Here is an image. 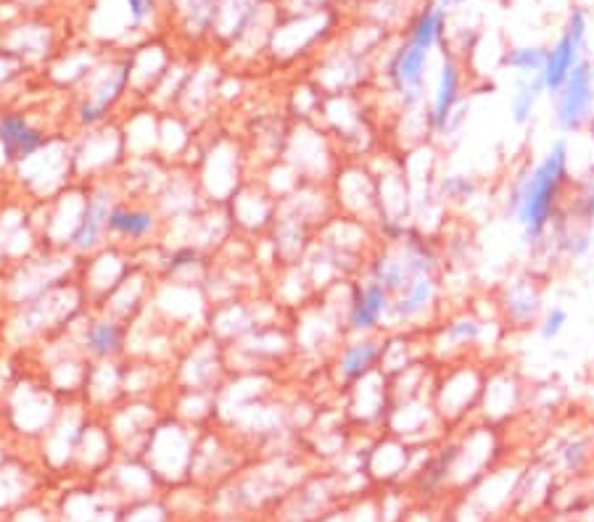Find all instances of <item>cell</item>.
I'll return each mask as SVG.
<instances>
[{"label": "cell", "mask_w": 594, "mask_h": 522, "mask_svg": "<svg viewBox=\"0 0 594 522\" xmlns=\"http://www.w3.org/2000/svg\"><path fill=\"white\" fill-rule=\"evenodd\" d=\"M571 187V143L566 135L553 138L537 161H529L511 178L502 211L520 230V243L529 251H537L550 235Z\"/></svg>", "instance_id": "1"}, {"label": "cell", "mask_w": 594, "mask_h": 522, "mask_svg": "<svg viewBox=\"0 0 594 522\" xmlns=\"http://www.w3.org/2000/svg\"><path fill=\"white\" fill-rule=\"evenodd\" d=\"M529 382L524 375L507 362H489L487 382H483L481 404H478V415L487 425L500 430L502 425L513 422L515 417L524 415L529 406Z\"/></svg>", "instance_id": "2"}, {"label": "cell", "mask_w": 594, "mask_h": 522, "mask_svg": "<svg viewBox=\"0 0 594 522\" xmlns=\"http://www.w3.org/2000/svg\"><path fill=\"white\" fill-rule=\"evenodd\" d=\"M586 45H590V14H586V9L576 5L568 14L566 24H563L557 40L547 51V64H544L542 71L547 99H555L557 90L568 82L576 66L584 58H590L586 56Z\"/></svg>", "instance_id": "3"}, {"label": "cell", "mask_w": 594, "mask_h": 522, "mask_svg": "<svg viewBox=\"0 0 594 522\" xmlns=\"http://www.w3.org/2000/svg\"><path fill=\"white\" fill-rule=\"evenodd\" d=\"M594 121V61L584 58L553 99L557 135H579Z\"/></svg>", "instance_id": "4"}, {"label": "cell", "mask_w": 594, "mask_h": 522, "mask_svg": "<svg viewBox=\"0 0 594 522\" xmlns=\"http://www.w3.org/2000/svg\"><path fill=\"white\" fill-rule=\"evenodd\" d=\"M496 303H500L502 325L511 332L531 330L537 327L544 306V283L533 270L515 272L496 288Z\"/></svg>", "instance_id": "5"}, {"label": "cell", "mask_w": 594, "mask_h": 522, "mask_svg": "<svg viewBox=\"0 0 594 522\" xmlns=\"http://www.w3.org/2000/svg\"><path fill=\"white\" fill-rule=\"evenodd\" d=\"M489 362H463L452 369L450 378L441 382L439 406L441 415L447 417H465L478 409L487 382Z\"/></svg>", "instance_id": "6"}, {"label": "cell", "mask_w": 594, "mask_h": 522, "mask_svg": "<svg viewBox=\"0 0 594 522\" xmlns=\"http://www.w3.org/2000/svg\"><path fill=\"white\" fill-rule=\"evenodd\" d=\"M465 90V71L463 64H460L454 53H447L441 56L439 71H436V82H434V93H430V103L426 112V127L434 135H444V127L450 117L454 114V108L465 101L463 95Z\"/></svg>", "instance_id": "7"}, {"label": "cell", "mask_w": 594, "mask_h": 522, "mask_svg": "<svg viewBox=\"0 0 594 522\" xmlns=\"http://www.w3.org/2000/svg\"><path fill=\"white\" fill-rule=\"evenodd\" d=\"M428 64L430 53L421 51V48H415L412 42H404V45L393 53L389 64V77L393 90L402 95L404 108H415L426 101Z\"/></svg>", "instance_id": "8"}, {"label": "cell", "mask_w": 594, "mask_h": 522, "mask_svg": "<svg viewBox=\"0 0 594 522\" xmlns=\"http://www.w3.org/2000/svg\"><path fill=\"white\" fill-rule=\"evenodd\" d=\"M393 309V293L380 283L370 280L354 288L349 303V327L354 332H370L380 325Z\"/></svg>", "instance_id": "9"}, {"label": "cell", "mask_w": 594, "mask_h": 522, "mask_svg": "<svg viewBox=\"0 0 594 522\" xmlns=\"http://www.w3.org/2000/svg\"><path fill=\"white\" fill-rule=\"evenodd\" d=\"M439 299V283L434 275H421L415 277L408 288L399 290L397 299H393L391 317L397 322H412L428 312Z\"/></svg>", "instance_id": "10"}, {"label": "cell", "mask_w": 594, "mask_h": 522, "mask_svg": "<svg viewBox=\"0 0 594 522\" xmlns=\"http://www.w3.org/2000/svg\"><path fill=\"white\" fill-rule=\"evenodd\" d=\"M547 99L542 75L539 77H515L511 101H507V117L515 127H529L537 119L539 103Z\"/></svg>", "instance_id": "11"}, {"label": "cell", "mask_w": 594, "mask_h": 522, "mask_svg": "<svg viewBox=\"0 0 594 522\" xmlns=\"http://www.w3.org/2000/svg\"><path fill=\"white\" fill-rule=\"evenodd\" d=\"M447 14L450 11L441 9L439 3H428L426 9H421V14L415 16V22H412L410 27V38L408 42H412L415 48H421V51L434 53L436 48L444 45L447 42Z\"/></svg>", "instance_id": "12"}, {"label": "cell", "mask_w": 594, "mask_h": 522, "mask_svg": "<svg viewBox=\"0 0 594 522\" xmlns=\"http://www.w3.org/2000/svg\"><path fill=\"white\" fill-rule=\"evenodd\" d=\"M547 42H518L502 51L500 66L511 71L513 77H539L547 64Z\"/></svg>", "instance_id": "13"}, {"label": "cell", "mask_w": 594, "mask_h": 522, "mask_svg": "<svg viewBox=\"0 0 594 522\" xmlns=\"http://www.w3.org/2000/svg\"><path fill=\"white\" fill-rule=\"evenodd\" d=\"M0 143H3L5 154L11 159H24V156H33L40 148L42 138L24 119L9 117L0 121Z\"/></svg>", "instance_id": "14"}, {"label": "cell", "mask_w": 594, "mask_h": 522, "mask_svg": "<svg viewBox=\"0 0 594 522\" xmlns=\"http://www.w3.org/2000/svg\"><path fill=\"white\" fill-rule=\"evenodd\" d=\"M380 356H384V349H380V343L373 341V338H362V341L347 345L341 354L344 380L367 378V375L373 373L375 364H378Z\"/></svg>", "instance_id": "15"}, {"label": "cell", "mask_w": 594, "mask_h": 522, "mask_svg": "<svg viewBox=\"0 0 594 522\" xmlns=\"http://www.w3.org/2000/svg\"><path fill=\"white\" fill-rule=\"evenodd\" d=\"M476 193L478 185L470 174H447L439 180V198L447 204H468Z\"/></svg>", "instance_id": "16"}, {"label": "cell", "mask_w": 594, "mask_h": 522, "mask_svg": "<svg viewBox=\"0 0 594 522\" xmlns=\"http://www.w3.org/2000/svg\"><path fill=\"white\" fill-rule=\"evenodd\" d=\"M568 327V309L560 303H553L542 312V317L537 322V336L542 343H555L560 341V336Z\"/></svg>", "instance_id": "17"}, {"label": "cell", "mask_w": 594, "mask_h": 522, "mask_svg": "<svg viewBox=\"0 0 594 522\" xmlns=\"http://www.w3.org/2000/svg\"><path fill=\"white\" fill-rule=\"evenodd\" d=\"M557 457H560V465L566 467L568 472L584 470L586 462H590V459H592V443L586 441V439L566 441L560 446V452H557Z\"/></svg>", "instance_id": "18"}, {"label": "cell", "mask_w": 594, "mask_h": 522, "mask_svg": "<svg viewBox=\"0 0 594 522\" xmlns=\"http://www.w3.org/2000/svg\"><path fill=\"white\" fill-rule=\"evenodd\" d=\"M108 224L119 233L132 235V238H141L151 230V214H143V211H112L108 214Z\"/></svg>", "instance_id": "19"}, {"label": "cell", "mask_w": 594, "mask_h": 522, "mask_svg": "<svg viewBox=\"0 0 594 522\" xmlns=\"http://www.w3.org/2000/svg\"><path fill=\"white\" fill-rule=\"evenodd\" d=\"M108 220V211L106 206H103L101 201L99 204H90L88 211H85V220L80 224V230L75 233V240L80 243V246H90L95 238H99L103 222Z\"/></svg>", "instance_id": "20"}, {"label": "cell", "mask_w": 594, "mask_h": 522, "mask_svg": "<svg viewBox=\"0 0 594 522\" xmlns=\"http://www.w3.org/2000/svg\"><path fill=\"white\" fill-rule=\"evenodd\" d=\"M119 345V330L114 325H99L90 332V349L95 354H112Z\"/></svg>", "instance_id": "21"}, {"label": "cell", "mask_w": 594, "mask_h": 522, "mask_svg": "<svg viewBox=\"0 0 594 522\" xmlns=\"http://www.w3.org/2000/svg\"><path fill=\"white\" fill-rule=\"evenodd\" d=\"M436 3H439L444 11H452V9H460V5H465V3H473V0H436Z\"/></svg>", "instance_id": "22"}, {"label": "cell", "mask_w": 594, "mask_h": 522, "mask_svg": "<svg viewBox=\"0 0 594 522\" xmlns=\"http://www.w3.org/2000/svg\"><path fill=\"white\" fill-rule=\"evenodd\" d=\"M127 3H130L132 14H135L138 19H141V16L145 14V5H148V3H145V0H127Z\"/></svg>", "instance_id": "23"}, {"label": "cell", "mask_w": 594, "mask_h": 522, "mask_svg": "<svg viewBox=\"0 0 594 522\" xmlns=\"http://www.w3.org/2000/svg\"><path fill=\"white\" fill-rule=\"evenodd\" d=\"M586 132H590V135H592V143H594V121H592L590 130H586ZM592 172H594V164H592Z\"/></svg>", "instance_id": "24"}, {"label": "cell", "mask_w": 594, "mask_h": 522, "mask_svg": "<svg viewBox=\"0 0 594 522\" xmlns=\"http://www.w3.org/2000/svg\"><path fill=\"white\" fill-rule=\"evenodd\" d=\"M592 61H594V58H592Z\"/></svg>", "instance_id": "25"}]
</instances>
